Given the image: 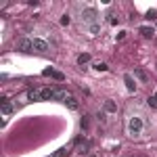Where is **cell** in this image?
<instances>
[{
  "label": "cell",
  "mask_w": 157,
  "mask_h": 157,
  "mask_svg": "<svg viewBox=\"0 0 157 157\" xmlns=\"http://www.w3.org/2000/svg\"><path fill=\"white\" fill-rule=\"evenodd\" d=\"M105 111H109V113H113V111H117V105H115L113 101H107V103H105Z\"/></svg>",
  "instance_id": "obj_11"
},
{
  "label": "cell",
  "mask_w": 157,
  "mask_h": 157,
  "mask_svg": "<svg viewBox=\"0 0 157 157\" xmlns=\"http://www.w3.org/2000/svg\"><path fill=\"white\" fill-rule=\"evenodd\" d=\"M147 103H149L151 107H157V98L155 97H149V98H147Z\"/></svg>",
  "instance_id": "obj_17"
},
{
  "label": "cell",
  "mask_w": 157,
  "mask_h": 157,
  "mask_svg": "<svg viewBox=\"0 0 157 157\" xmlns=\"http://www.w3.org/2000/svg\"><path fill=\"white\" fill-rule=\"evenodd\" d=\"M124 82H126V88H128L130 92L136 90V82L132 80V75H130V73H126V75H124Z\"/></svg>",
  "instance_id": "obj_6"
},
{
  "label": "cell",
  "mask_w": 157,
  "mask_h": 157,
  "mask_svg": "<svg viewBox=\"0 0 157 157\" xmlns=\"http://www.w3.org/2000/svg\"><path fill=\"white\" fill-rule=\"evenodd\" d=\"M65 153H67V149H59V151H57L55 155H50V157H63Z\"/></svg>",
  "instance_id": "obj_19"
},
{
  "label": "cell",
  "mask_w": 157,
  "mask_h": 157,
  "mask_svg": "<svg viewBox=\"0 0 157 157\" xmlns=\"http://www.w3.org/2000/svg\"><path fill=\"white\" fill-rule=\"evenodd\" d=\"M155 98H157V94H155Z\"/></svg>",
  "instance_id": "obj_23"
},
{
  "label": "cell",
  "mask_w": 157,
  "mask_h": 157,
  "mask_svg": "<svg viewBox=\"0 0 157 157\" xmlns=\"http://www.w3.org/2000/svg\"><path fill=\"white\" fill-rule=\"evenodd\" d=\"M61 25H69V15H65V17L61 19Z\"/></svg>",
  "instance_id": "obj_20"
},
{
  "label": "cell",
  "mask_w": 157,
  "mask_h": 157,
  "mask_svg": "<svg viewBox=\"0 0 157 157\" xmlns=\"http://www.w3.org/2000/svg\"><path fill=\"white\" fill-rule=\"evenodd\" d=\"M143 128H145V124H143V120L140 117H130V121H128V134L130 136H140L143 134Z\"/></svg>",
  "instance_id": "obj_1"
},
{
  "label": "cell",
  "mask_w": 157,
  "mask_h": 157,
  "mask_svg": "<svg viewBox=\"0 0 157 157\" xmlns=\"http://www.w3.org/2000/svg\"><path fill=\"white\" fill-rule=\"evenodd\" d=\"M2 113H4V115H11L13 113V105L9 101H2Z\"/></svg>",
  "instance_id": "obj_9"
},
{
  "label": "cell",
  "mask_w": 157,
  "mask_h": 157,
  "mask_svg": "<svg viewBox=\"0 0 157 157\" xmlns=\"http://www.w3.org/2000/svg\"><path fill=\"white\" fill-rule=\"evenodd\" d=\"M27 98H29V101H42V98H40V92H36V90H29V92H27Z\"/></svg>",
  "instance_id": "obj_13"
},
{
  "label": "cell",
  "mask_w": 157,
  "mask_h": 157,
  "mask_svg": "<svg viewBox=\"0 0 157 157\" xmlns=\"http://www.w3.org/2000/svg\"><path fill=\"white\" fill-rule=\"evenodd\" d=\"M34 50H36V52H46V50H48V44H46L44 40H34Z\"/></svg>",
  "instance_id": "obj_5"
},
{
  "label": "cell",
  "mask_w": 157,
  "mask_h": 157,
  "mask_svg": "<svg viewBox=\"0 0 157 157\" xmlns=\"http://www.w3.org/2000/svg\"><path fill=\"white\" fill-rule=\"evenodd\" d=\"M69 98V94L65 92V90H57V97H55V101H67Z\"/></svg>",
  "instance_id": "obj_12"
},
{
  "label": "cell",
  "mask_w": 157,
  "mask_h": 157,
  "mask_svg": "<svg viewBox=\"0 0 157 157\" xmlns=\"http://www.w3.org/2000/svg\"><path fill=\"white\" fill-rule=\"evenodd\" d=\"M97 17H98V13L94 11V9H86V11H82V19H84L86 23H90V25L97 23Z\"/></svg>",
  "instance_id": "obj_2"
},
{
  "label": "cell",
  "mask_w": 157,
  "mask_h": 157,
  "mask_svg": "<svg viewBox=\"0 0 157 157\" xmlns=\"http://www.w3.org/2000/svg\"><path fill=\"white\" fill-rule=\"evenodd\" d=\"M55 97H57V90H52V88L40 90V98H42V101H55Z\"/></svg>",
  "instance_id": "obj_4"
},
{
  "label": "cell",
  "mask_w": 157,
  "mask_h": 157,
  "mask_svg": "<svg viewBox=\"0 0 157 157\" xmlns=\"http://www.w3.org/2000/svg\"><path fill=\"white\" fill-rule=\"evenodd\" d=\"M134 75H136V78H138L140 82H147V80H149V75H147L143 69H134Z\"/></svg>",
  "instance_id": "obj_10"
},
{
  "label": "cell",
  "mask_w": 157,
  "mask_h": 157,
  "mask_svg": "<svg viewBox=\"0 0 157 157\" xmlns=\"http://www.w3.org/2000/svg\"><path fill=\"white\" fill-rule=\"evenodd\" d=\"M138 32H140V34H143L145 38H151L153 34H155V29H153V27H147V25H143V27H140Z\"/></svg>",
  "instance_id": "obj_7"
},
{
  "label": "cell",
  "mask_w": 157,
  "mask_h": 157,
  "mask_svg": "<svg viewBox=\"0 0 157 157\" xmlns=\"http://www.w3.org/2000/svg\"><path fill=\"white\" fill-rule=\"evenodd\" d=\"M19 50L21 52H32L34 50V40H27V38H23V40H19Z\"/></svg>",
  "instance_id": "obj_3"
},
{
  "label": "cell",
  "mask_w": 157,
  "mask_h": 157,
  "mask_svg": "<svg viewBox=\"0 0 157 157\" xmlns=\"http://www.w3.org/2000/svg\"><path fill=\"white\" fill-rule=\"evenodd\" d=\"M88 61H90V55H88V52H84V55L78 57V63H80V65H84V63H88Z\"/></svg>",
  "instance_id": "obj_14"
},
{
  "label": "cell",
  "mask_w": 157,
  "mask_h": 157,
  "mask_svg": "<svg viewBox=\"0 0 157 157\" xmlns=\"http://www.w3.org/2000/svg\"><path fill=\"white\" fill-rule=\"evenodd\" d=\"M65 103H67V107L71 109V111H75V109L80 107V103H78V98H73V97H69L67 101H65Z\"/></svg>",
  "instance_id": "obj_8"
},
{
  "label": "cell",
  "mask_w": 157,
  "mask_h": 157,
  "mask_svg": "<svg viewBox=\"0 0 157 157\" xmlns=\"http://www.w3.org/2000/svg\"><path fill=\"white\" fill-rule=\"evenodd\" d=\"M52 73H55L52 69H44V71H42V75H52Z\"/></svg>",
  "instance_id": "obj_22"
},
{
  "label": "cell",
  "mask_w": 157,
  "mask_h": 157,
  "mask_svg": "<svg viewBox=\"0 0 157 157\" xmlns=\"http://www.w3.org/2000/svg\"><path fill=\"white\" fill-rule=\"evenodd\" d=\"M52 78H55V80H59V82H61V80H63V73H59V71H55V73H52Z\"/></svg>",
  "instance_id": "obj_21"
},
{
  "label": "cell",
  "mask_w": 157,
  "mask_h": 157,
  "mask_svg": "<svg viewBox=\"0 0 157 157\" xmlns=\"http://www.w3.org/2000/svg\"><path fill=\"white\" fill-rule=\"evenodd\" d=\"M94 69H97V71H107L109 67L105 65V63H97V65H94Z\"/></svg>",
  "instance_id": "obj_15"
},
{
  "label": "cell",
  "mask_w": 157,
  "mask_h": 157,
  "mask_svg": "<svg viewBox=\"0 0 157 157\" xmlns=\"http://www.w3.org/2000/svg\"><path fill=\"white\" fill-rule=\"evenodd\" d=\"M98 29H101V25H98V23L90 25V34H98Z\"/></svg>",
  "instance_id": "obj_16"
},
{
  "label": "cell",
  "mask_w": 157,
  "mask_h": 157,
  "mask_svg": "<svg viewBox=\"0 0 157 157\" xmlns=\"http://www.w3.org/2000/svg\"><path fill=\"white\" fill-rule=\"evenodd\" d=\"M147 19H157V11H147Z\"/></svg>",
  "instance_id": "obj_18"
}]
</instances>
